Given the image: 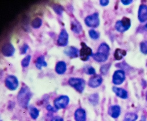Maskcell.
<instances>
[{
  "label": "cell",
  "mask_w": 147,
  "mask_h": 121,
  "mask_svg": "<svg viewBox=\"0 0 147 121\" xmlns=\"http://www.w3.org/2000/svg\"><path fill=\"white\" fill-rule=\"evenodd\" d=\"M32 96V93L28 86H22L17 96V101L20 106L23 108H28Z\"/></svg>",
  "instance_id": "cell-1"
},
{
  "label": "cell",
  "mask_w": 147,
  "mask_h": 121,
  "mask_svg": "<svg viewBox=\"0 0 147 121\" xmlns=\"http://www.w3.org/2000/svg\"><path fill=\"white\" fill-rule=\"evenodd\" d=\"M110 46L106 43H101L98 46V51L96 53L93 54L92 57L96 62L103 63L107 61L110 54Z\"/></svg>",
  "instance_id": "cell-2"
},
{
  "label": "cell",
  "mask_w": 147,
  "mask_h": 121,
  "mask_svg": "<svg viewBox=\"0 0 147 121\" xmlns=\"http://www.w3.org/2000/svg\"><path fill=\"white\" fill-rule=\"evenodd\" d=\"M68 83L80 94H82L85 90L86 82L83 78H70L68 80Z\"/></svg>",
  "instance_id": "cell-3"
},
{
  "label": "cell",
  "mask_w": 147,
  "mask_h": 121,
  "mask_svg": "<svg viewBox=\"0 0 147 121\" xmlns=\"http://www.w3.org/2000/svg\"><path fill=\"white\" fill-rule=\"evenodd\" d=\"M131 26V21L128 17H124L121 20L117 21L115 24V30L119 32L123 33L129 30Z\"/></svg>",
  "instance_id": "cell-4"
},
{
  "label": "cell",
  "mask_w": 147,
  "mask_h": 121,
  "mask_svg": "<svg viewBox=\"0 0 147 121\" xmlns=\"http://www.w3.org/2000/svg\"><path fill=\"white\" fill-rule=\"evenodd\" d=\"M84 23L86 26L89 27L94 28L98 27L100 23L99 14L95 13L91 15H88L84 19Z\"/></svg>",
  "instance_id": "cell-5"
},
{
  "label": "cell",
  "mask_w": 147,
  "mask_h": 121,
  "mask_svg": "<svg viewBox=\"0 0 147 121\" xmlns=\"http://www.w3.org/2000/svg\"><path fill=\"white\" fill-rule=\"evenodd\" d=\"M81 48L80 50V57L82 61H87L89 60V57L93 55L92 50L84 42H81Z\"/></svg>",
  "instance_id": "cell-6"
},
{
  "label": "cell",
  "mask_w": 147,
  "mask_h": 121,
  "mask_svg": "<svg viewBox=\"0 0 147 121\" xmlns=\"http://www.w3.org/2000/svg\"><path fill=\"white\" fill-rule=\"evenodd\" d=\"M5 85L9 90H16L19 85L18 79L14 75H9L5 79Z\"/></svg>",
  "instance_id": "cell-7"
},
{
  "label": "cell",
  "mask_w": 147,
  "mask_h": 121,
  "mask_svg": "<svg viewBox=\"0 0 147 121\" xmlns=\"http://www.w3.org/2000/svg\"><path fill=\"white\" fill-rule=\"evenodd\" d=\"M70 99L68 96L62 95L54 100V107L57 110L65 109L69 105Z\"/></svg>",
  "instance_id": "cell-8"
},
{
  "label": "cell",
  "mask_w": 147,
  "mask_h": 121,
  "mask_svg": "<svg viewBox=\"0 0 147 121\" xmlns=\"http://www.w3.org/2000/svg\"><path fill=\"white\" fill-rule=\"evenodd\" d=\"M125 80V73L123 70L116 71L113 74L112 82L117 86L121 85Z\"/></svg>",
  "instance_id": "cell-9"
},
{
  "label": "cell",
  "mask_w": 147,
  "mask_h": 121,
  "mask_svg": "<svg viewBox=\"0 0 147 121\" xmlns=\"http://www.w3.org/2000/svg\"><path fill=\"white\" fill-rule=\"evenodd\" d=\"M69 35L65 29L61 30L57 40V44L60 47H65L69 43Z\"/></svg>",
  "instance_id": "cell-10"
},
{
  "label": "cell",
  "mask_w": 147,
  "mask_h": 121,
  "mask_svg": "<svg viewBox=\"0 0 147 121\" xmlns=\"http://www.w3.org/2000/svg\"><path fill=\"white\" fill-rule=\"evenodd\" d=\"M102 81L103 79L100 75L95 74L89 78L88 82V85L91 88H98L102 84Z\"/></svg>",
  "instance_id": "cell-11"
},
{
  "label": "cell",
  "mask_w": 147,
  "mask_h": 121,
  "mask_svg": "<svg viewBox=\"0 0 147 121\" xmlns=\"http://www.w3.org/2000/svg\"><path fill=\"white\" fill-rule=\"evenodd\" d=\"M1 53L5 57H11L13 55L15 52V48L13 44L7 43L4 44L2 46Z\"/></svg>",
  "instance_id": "cell-12"
},
{
  "label": "cell",
  "mask_w": 147,
  "mask_h": 121,
  "mask_svg": "<svg viewBox=\"0 0 147 121\" xmlns=\"http://www.w3.org/2000/svg\"><path fill=\"white\" fill-rule=\"evenodd\" d=\"M138 19L140 23H144L147 21V5H140L138 11Z\"/></svg>",
  "instance_id": "cell-13"
},
{
  "label": "cell",
  "mask_w": 147,
  "mask_h": 121,
  "mask_svg": "<svg viewBox=\"0 0 147 121\" xmlns=\"http://www.w3.org/2000/svg\"><path fill=\"white\" fill-rule=\"evenodd\" d=\"M64 53L70 58H76L80 56V51L74 46L67 47L64 50Z\"/></svg>",
  "instance_id": "cell-14"
},
{
  "label": "cell",
  "mask_w": 147,
  "mask_h": 121,
  "mask_svg": "<svg viewBox=\"0 0 147 121\" xmlns=\"http://www.w3.org/2000/svg\"><path fill=\"white\" fill-rule=\"evenodd\" d=\"M75 121H87V114L86 111L82 108H79L74 113Z\"/></svg>",
  "instance_id": "cell-15"
},
{
  "label": "cell",
  "mask_w": 147,
  "mask_h": 121,
  "mask_svg": "<svg viewBox=\"0 0 147 121\" xmlns=\"http://www.w3.org/2000/svg\"><path fill=\"white\" fill-rule=\"evenodd\" d=\"M121 108L119 105H112L109 108L108 113L113 118H117L120 116Z\"/></svg>",
  "instance_id": "cell-16"
},
{
  "label": "cell",
  "mask_w": 147,
  "mask_h": 121,
  "mask_svg": "<svg viewBox=\"0 0 147 121\" xmlns=\"http://www.w3.org/2000/svg\"><path fill=\"white\" fill-rule=\"evenodd\" d=\"M112 91L117 97L122 99L126 100L128 98V92L123 88L113 86Z\"/></svg>",
  "instance_id": "cell-17"
},
{
  "label": "cell",
  "mask_w": 147,
  "mask_h": 121,
  "mask_svg": "<svg viewBox=\"0 0 147 121\" xmlns=\"http://www.w3.org/2000/svg\"><path fill=\"white\" fill-rule=\"evenodd\" d=\"M71 30L76 34H80L83 31V28L80 22L74 19L71 22Z\"/></svg>",
  "instance_id": "cell-18"
},
{
  "label": "cell",
  "mask_w": 147,
  "mask_h": 121,
  "mask_svg": "<svg viewBox=\"0 0 147 121\" xmlns=\"http://www.w3.org/2000/svg\"><path fill=\"white\" fill-rule=\"evenodd\" d=\"M67 70V65L64 61H60L57 63L55 68V72L58 74L62 75L64 74Z\"/></svg>",
  "instance_id": "cell-19"
},
{
  "label": "cell",
  "mask_w": 147,
  "mask_h": 121,
  "mask_svg": "<svg viewBox=\"0 0 147 121\" xmlns=\"http://www.w3.org/2000/svg\"><path fill=\"white\" fill-rule=\"evenodd\" d=\"M127 54V52L125 50L121 49H117L115 50L114 53L115 59L117 61L121 60L124 57H125Z\"/></svg>",
  "instance_id": "cell-20"
},
{
  "label": "cell",
  "mask_w": 147,
  "mask_h": 121,
  "mask_svg": "<svg viewBox=\"0 0 147 121\" xmlns=\"http://www.w3.org/2000/svg\"><path fill=\"white\" fill-rule=\"evenodd\" d=\"M36 68L38 70H41L42 67H46L48 64L45 61V57L43 55H40L38 57L35 62Z\"/></svg>",
  "instance_id": "cell-21"
},
{
  "label": "cell",
  "mask_w": 147,
  "mask_h": 121,
  "mask_svg": "<svg viewBox=\"0 0 147 121\" xmlns=\"http://www.w3.org/2000/svg\"><path fill=\"white\" fill-rule=\"evenodd\" d=\"M29 112L30 116L34 120H36L38 118L40 113L38 109L32 105L29 107Z\"/></svg>",
  "instance_id": "cell-22"
},
{
  "label": "cell",
  "mask_w": 147,
  "mask_h": 121,
  "mask_svg": "<svg viewBox=\"0 0 147 121\" xmlns=\"http://www.w3.org/2000/svg\"><path fill=\"white\" fill-rule=\"evenodd\" d=\"M88 101L93 106H96L98 104L99 101V96L97 93L92 94L88 97Z\"/></svg>",
  "instance_id": "cell-23"
},
{
  "label": "cell",
  "mask_w": 147,
  "mask_h": 121,
  "mask_svg": "<svg viewBox=\"0 0 147 121\" xmlns=\"http://www.w3.org/2000/svg\"><path fill=\"white\" fill-rule=\"evenodd\" d=\"M138 116L134 113L128 112L125 115L123 121H136Z\"/></svg>",
  "instance_id": "cell-24"
},
{
  "label": "cell",
  "mask_w": 147,
  "mask_h": 121,
  "mask_svg": "<svg viewBox=\"0 0 147 121\" xmlns=\"http://www.w3.org/2000/svg\"><path fill=\"white\" fill-rule=\"evenodd\" d=\"M52 8L55 13L59 15H61L65 11L64 7L61 5L55 4L52 6Z\"/></svg>",
  "instance_id": "cell-25"
},
{
  "label": "cell",
  "mask_w": 147,
  "mask_h": 121,
  "mask_svg": "<svg viewBox=\"0 0 147 121\" xmlns=\"http://www.w3.org/2000/svg\"><path fill=\"white\" fill-rule=\"evenodd\" d=\"M42 19L39 17H36L32 21L31 25L33 28H39L42 26Z\"/></svg>",
  "instance_id": "cell-26"
},
{
  "label": "cell",
  "mask_w": 147,
  "mask_h": 121,
  "mask_svg": "<svg viewBox=\"0 0 147 121\" xmlns=\"http://www.w3.org/2000/svg\"><path fill=\"white\" fill-rule=\"evenodd\" d=\"M83 71L87 75H95L96 73L95 69L91 65H85L83 68Z\"/></svg>",
  "instance_id": "cell-27"
},
{
  "label": "cell",
  "mask_w": 147,
  "mask_h": 121,
  "mask_svg": "<svg viewBox=\"0 0 147 121\" xmlns=\"http://www.w3.org/2000/svg\"><path fill=\"white\" fill-rule=\"evenodd\" d=\"M111 64L108 63L101 66L100 68V72L101 74L103 76H106L108 73L109 70L111 67Z\"/></svg>",
  "instance_id": "cell-28"
},
{
  "label": "cell",
  "mask_w": 147,
  "mask_h": 121,
  "mask_svg": "<svg viewBox=\"0 0 147 121\" xmlns=\"http://www.w3.org/2000/svg\"><path fill=\"white\" fill-rule=\"evenodd\" d=\"M89 37L91 39L94 40H97L100 37V33L96 31L94 29H91L88 32Z\"/></svg>",
  "instance_id": "cell-29"
},
{
  "label": "cell",
  "mask_w": 147,
  "mask_h": 121,
  "mask_svg": "<svg viewBox=\"0 0 147 121\" xmlns=\"http://www.w3.org/2000/svg\"><path fill=\"white\" fill-rule=\"evenodd\" d=\"M31 60V55H28L22 59L21 62V66L23 68H26L28 67Z\"/></svg>",
  "instance_id": "cell-30"
},
{
  "label": "cell",
  "mask_w": 147,
  "mask_h": 121,
  "mask_svg": "<svg viewBox=\"0 0 147 121\" xmlns=\"http://www.w3.org/2000/svg\"><path fill=\"white\" fill-rule=\"evenodd\" d=\"M140 50L143 54L147 55V41H142L140 43Z\"/></svg>",
  "instance_id": "cell-31"
},
{
  "label": "cell",
  "mask_w": 147,
  "mask_h": 121,
  "mask_svg": "<svg viewBox=\"0 0 147 121\" xmlns=\"http://www.w3.org/2000/svg\"><path fill=\"white\" fill-rule=\"evenodd\" d=\"M28 44L24 43L23 45L20 48V55H24L27 53V51L28 49Z\"/></svg>",
  "instance_id": "cell-32"
},
{
  "label": "cell",
  "mask_w": 147,
  "mask_h": 121,
  "mask_svg": "<svg viewBox=\"0 0 147 121\" xmlns=\"http://www.w3.org/2000/svg\"><path fill=\"white\" fill-rule=\"evenodd\" d=\"M46 109L49 112H56L58 110L55 108V107H53L51 105H47L46 107Z\"/></svg>",
  "instance_id": "cell-33"
},
{
  "label": "cell",
  "mask_w": 147,
  "mask_h": 121,
  "mask_svg": "<svg viewBox=\"0 0 147 121\" xmlns=\"http://www.w3.org/2000/svg\"><path fill=\"white\" fill-rule=\"evenodd\" d=\"M109 2H110V1L108 0H101L99 1V3H100V5L103 6V7L108 5H109Z\"/></svg>",
  "instance_id": "cell-34"
},
{
  "label": "cell",
  "mask_w": 147,
  "mask_h": 121,
  "mask_svg": "<svg viewBox=\"0 0 147 121\" xmlns=\"http://www.w3.org/2000/svg\"><path fill=\"white\" fill-rule=\"evenodd\" d=\"M121 2L124 5H129L133 3V1L132 0H122L121 1Z\"/></svg>",
  "instance_id": "cell-35"
},
{
  "label": "cell",
  "mask_w": 147,
  "mask_h": 121,
  "mask_svg": "<svg viewBox=\"0 0 147 121\" xmlns=\"http://www.w3.org/2000/svg\"><path fill=\"white\" fill-rule=\"evenodd\" d=\"M51 121H64V119L61 117L56 116L52 118Z\"/></svg>",
  "instance_id": "cell-36"
},
{
  "label": "cell",
  "mask_w": 147,
  "mask_h": 121,
  "mask_svg": "<svg viewBox=\"0 0 147 121\" xmlns=\"http://www.w3.org/2000/svg\"><path fill=\"white\" fill-rule=\"evenodd\" d=\"M15 107V103L13 101H10L8 104V108L9 110H12Z\"/></svg>",
  "instance_id": "cell-37"
},
{
  "label": "cell",
  "mask_w": 147,
  "mask_h": 121,
  "mask_svg": "<svg viewBox=\"0 0 147 121\" xmlns=\"http://www.w3.org/2000/svg\"><path fill=\"white\" fill-rule=\"evenodd\" d=\"M145 28L147 29V23H146V24H145Z\"/></svg>",
  "instance_id": "cell-38"
},
{
  "label": "cell",
  "mask_w": 147,
  "mask_h": 121,
  "mask_svg": "<svg viewBox=\"0 0 147 121\" xmlns=\"http://www.w3.org/2000/svg\"><path fill=\"white\" fill-rule=\"evenodd\" d=\"M146 100H147V91L146 92Z\"/></svg>",
  "instance_id": "cell-39"
}]
</instances>
